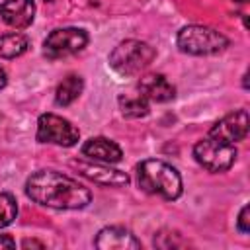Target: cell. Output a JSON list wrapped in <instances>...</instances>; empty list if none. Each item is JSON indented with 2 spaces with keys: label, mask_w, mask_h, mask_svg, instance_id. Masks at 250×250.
<instances>
[{
  "label": "cell",
  "mask_w": 250,
  "mask_h": 250,
  "mask_svg": "<svg viewBox=\"0 0 250 250\" xmlns=\"http://www.w3.org/2000/svg\"><path fill=\"white\" fill-rule=\"evenodd\" d=\"M82 154L98 160V162H105V164H115L123 158V150L117 143L105 139V137H92L82 145Z\"/></svg>",
  "instance_id": "4fadbf2b"
},
{
  "label": "cell",
  "mask_w": 250,
  "mask_h": 250,
  "mask_svg": "<svg viewBox=\"0 0 250 250\" xmlns=\"http://www.w3.org/2000/svg\"><path fill=\"white\" fill-rule=\"evenodd\" d=\"M84 90V80L82 76L78 74H68L66 78H62V82L57 86V92H55V104L57 105H70Z\"/></svg>",
  "instance_id": "5bb4252c"
},
{
  "label": "cell",
  "mask_w": 250,
  "mask_h": 250,
  "mask_svg": "<svg viewBox=\"0 0 250 250\" xmlns=\"http://www.w3.org/2000/svg\"><path fill=\"white\" fill-rule=\"evenodd\" d=\"M248 127H250V119H248V111L246 109H236L229 115H225L223 119H219L211 129H209V137L221 139L225 143H238L244 141L248 135Z\"/></svg>",
  "instance_id": "ba28073f"
},
{
  "label": "cell",
  "mask_w": 250,
  "mask_h": 250,
  "mask_svg": "<svg viewBox=\"0 0 250 250\" xmlns=\"http://www.w3.org/2000/svg\"><path fill=\"white\" fill-rule=\"evenodd\" d=\"M25 195L37 205L51 209H84L92 191L78 180L57 170H37L25 182Z\"/></svg>",
  "instance_id": "6da1fadb"
},
{
  "label": "cell",
  "mask_w": 250,
  "mask_h": 250,
  "mask_svg": "<svg viewBox=\"0 0 250 250\" xmlns=\"http://www.w3.org/2000/svg\"><path fill=\"white\" fill-rule=\"evenodd\" d=\"M119 109L123 113V117H129V119H139V117H146L150 107H148V100L143 98L141 94L137 96H119Z\"/></svg>",
  "instance_id": "2e32d148"
},
{
  "label": "cell",
  "mask_w": 250,
  "mask_h": 250,
  "mask_svg": "<svg viewBox=\"0 0 250 250\" xmlns=\"http://www.w3.org/2000/svg\"><path fill=\"white\" fill-rule=\"evenodd\" d=\"M236 229L242 232V234H248L250 232V207L244 205L238 213V219H236Z\"/></svg>",
  "instance_id": "d6986e66"
},
{
  "label": "cell",
  "mask_w": 250,
  "mask_h": 250,
  "mask_svg": "<svg viewBox=\"0 0 250 250\" xmlns=\"http://www.w3.org/2000/svg\"><path fill=\"white\" fill-rule=\"evenodd\" d=\"M137 184L145 193L160 195L166 201H174L182 195V176L180 172L164 160L148 158L135 168Z\"/></svg>",
  "instance_id": "7a4b0ae2"
},
{
  "label": "cell",
  "mask_w": 250,
  "mask_h": 250,
  "mask_svg": "<svg viewBox=\"0 0 250 250\" xmlns=\"http://www.w3.org/2000/svg\"><path fill=\"white\" fill-rule=\"evenodd\" d=\"M234 2H240V4H244V2H248V0H234Z\"/></svg>",
  "instance_id": "603a6c76"
},
{
  "label": "cell",
  "mask_w": 250,
  "mask_h": 250,
  "mask_svg": "<svg viewBox=\"0 0 250 250\" xmlns=\"http://www.w3.org/2000/svg\"><path fill=\"white\" fill-rule=\"evenodd\" d=\"M152 244L156 248H164V250H170V248H180V246H188V240L182 238V234L178 230H170V229H164L160 232L154 234V240Z\"/></svg>",
  "instance_id": "ac0fdd59"
},
{
  "label": "cell",
  "mask_w": 250,
  "mask_h": 250,
  "mask_svg": "<svg viewBox=\"0 0 250 250\" xmlns=\"http://www.w3.org/2000/svg\"><path fill=\"white\" fill-rule=\"evenodd\" d=\"M137 90L143 98L158 104L172 102L176 98V88L172 82H168L166 76L162 74H146L137 82Z\"/></svg>",
  "instance_id": "7c38bea8"
},
{
  "label": "cell",
  "mask_w": 250,
  "mask_h": 250,
  "mask_svg": "<svg viewBox=\"0 0 250 250\" xmlns=\"http://www.w3.org/2000/svg\"><path fill=\"white\" fill-rule=\"evenodd\" d=\"M16 217H18V201H16V197L12 193L2 191L0 193V229L12 225Z\"/></svg>",
  "instance_id": "e0dca14e"
},
{
  "label": "cell",
  "mask_w": 250,
  "mask_h": 250,
  "mask_svg": "<svg viewBox=\"0 0 250 250\" xmlns=\"http://www.w3.org/2000/svg\"><path fill=\"white\" fill-rule=\"evenodd\" d=\"M96 248L100 250H139L141 248V240H137V236L125 229V227H104L96 240H94Z\"/></svg>",
  "instance_id": "30bf717a"
},
{
  "label": "cell",
  "mask_w": 250,
  "mask_h": 250,
  "mask_svg": "<svg viewBox=\"0 0 250 250\" xmlns=\"http://www.w3.org/2000/svg\"><path fill=\"white\" fill-rule=\"evenodd\" d=\"M84 178H88L94 184L100 186H111V188H119V186H127L129 184V176L123 170L117 168H109L105 162L98 164V162H90V160H72L70 162Z\"/></svg>",
  "instance_id": "9c48e42d"
},
{
  "label": "cell",
  "mask_w": 250,
  "mask_h": 250,
  "mask_svg": "<svg viewBox=\"0 0 250 250\" xmlns=\"http://www.w3.org/2000/svg\"><path fill=\"white\" fill-rule=\"evenodd\" d=\"M21 248H25V250H29V248H39V250H43L45 244H43L41 240H35V238H25V240L21 242Z\"/></svg>",
  "instance_id": "ffe728a7"
},
{
  "label": "cell",
  "mask_w": 250,
  "mask_h": 250,
  "mask_svg": "<svg viewBox=\"0 0 250 250\" xmlns=\"http://www.w3.org/2000/svg\"><path fill=\"white\" fill-rule=\"evenodd\" d=\"M29 49V39L23 33L12 31L0 35V59H16L21 57Z\"/></svg>",
  "instance_id": "9a60e30c"
},
{
  "label": "cell",
  "mask_w": 250,
  "mask_h": 250,
  "mask_svg": "<svg viewBox=\"0 0 250 250\" xmlns=\"http://www.w3.org/2000/svg\"><path fill=\"white\" fill-rule=\"evenodd\" d=\"M0 18L14 29H25L33 23L35 2L33 0H4L0 4Z\"/></svg>",
  "instance_id": "8fae6325"
},
{
  "label": "cell",
  "mask_w": 250,
  "mask_h": 250,
  "mask_svg": "<svg viewBox=\"0 0 250 250\" xmlns=\"http://www.w3.org/2000/svg\"><path fill=\"white\" fill-rule=\"evenodd\" d=\"M156 57V49L139 39H125L109 53V66L121 76H135Z\"/></svg>",
  "instance_id": "3957f363"
},
{
  "label": "cell",
  "mask_w": 250,
  "mask_h": 250,
  "mask_svg": "<svg viewBox=\"0 0 250 250\" xmlns=\"http://www.w3.org/2000/svg\"><path fill=\"white\" fill-rule=\"evenodd\" d=\"M193 156L199 166H203L207 172L219 174L227 172L234 160H236V146L232 143H225L215 137H205L193 146Z\"/></svg>",
  "instance_id": "5b68a950"
},
{
  "label": "cell",
  "mask_w": 250,
  "mask_h": 250,
  "mask_svg": "<svg viewBox=\"0 0 250 250\" xmlns=\"http://www.w3.org/2000/svg\"><path fill=\"white\" fill-rule=\"evenodd\" d=\"M176 43L182 53L193 55V57L217 55L229 47V39L221 31L207 25H197V23L182 27L178 31Z\"/></svg>",
  "instance_id": "277c9868"
},
{
  "label": "cell",
  "mask_w": 250,
  "mask_h": 250,
  "mask_svg": "<svg viewBox=\"0 0 250 250\" xmlns=\"http://www.w3.org/2000/svg\"><path fill=\"white\" fill-rule=\"evenodd\" d=\"M6 84H8V74H6V70L0 66V90H2Z\"/></svg>",
  "instance_id": "7402d4cb"
},
{
  "label": "cell",
  "mask_w": 250,
  "mask_h": 250,
  "mask_svg": "<svg viewBox=\"0 0 250 250\" xmlns=\"http://www.w3.org/2000/svg\"><path fill=\"white\" fill-rule=\"evenodd\" d=\"M0 248H16V240L10 234H0Z\"/></svg>",
  "instance_id": "44dd1931"
},
{
  "label": "cell",
  "mask_w": 250,
  "mask_h": 250,
  "mask_svg": "<svg viewBox=\"0 0 250 250\" xmlns=\"http://www.w3.org/2000/svg\"><path fill=\"white\" fill-rule=\"evenodd\" d=\"M37 141L59 146H74L80 141V131L57 113H43L37 119Z\"/></svg>",
  "instance_id": "52a82bcc"
},
{
  "label": "cell",
  "mask_w": 250,
  "mask_h": 250,
  "mask_svg": "<svg viewBox=\"0 0 250 250\" xmlns=\"http://www.w3.org/2000/svg\"><path fill=\"white\" fill-rule=\"evenodd\" d=\"M88 45V33L80 27H59L53 29L45 43H43V55L51 61L64 59L70 55L80 53Z\"/></svg>",
  "instance_id": "8992f818"
}]
</instances>
